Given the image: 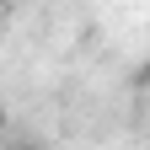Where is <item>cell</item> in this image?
Masks as SVG:
<instances>
[{
    "label": "cell",
    "instance_id": "6da1fadb",
    "mask_svg": "<svg viewBox=\"0 0 150 150\" xmlns=\"http://www.w3.org/2000/svg\"><path fill=\"white\" fill-rule=\"evenodd\" d=\"M0 150H48V145H38V139H6Z\"/></svg>",
    "mask_w": 150,
    "mask_h": 150
},
{
    "label": "cell",
    "instance_id": "7a4b0ae2",
    "mask_svg": "<svg viewBox=\"0 0 150 150\" xmlns=\"http://www.w3.org/2000/svg\"><path fill=\"white\" fill-rule=\"evenodd\" d=\"M6 129H11V118H6V107H0V145H6Z\"/></svg>",
    "mask_w": 150,
    "mask_h": 150
},
{
    "label": "cell",
    "instance_id": "3957f363",
    "mask_svg": "<svg viewBox=\"0 0 150 150\" xmlns=\"http://www.w3.org/2000/svg\"><path fill=\"white\" fill-rule=\"evenodd\" d=\"M145 81H150V70H145Z\"/></svg>",
    "mask_w": 150,
    "mask_h": 150
}]
</instances>
